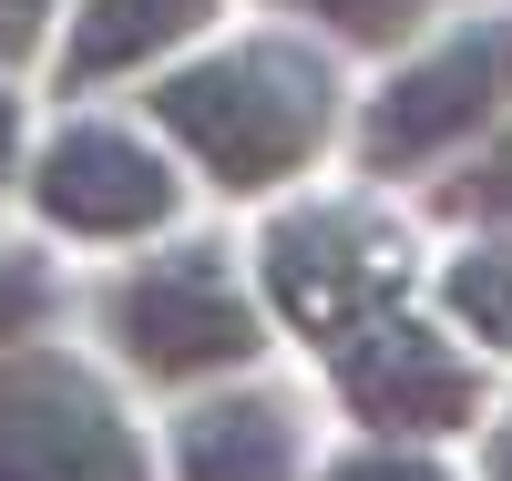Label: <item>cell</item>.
Wrapping results in <instances>:
<instances>
[{
  "mask_svg": "<svg viewBox=\"0 0 512 481\" xmlns=\"http://www.w3.org/2000/svg\"><path fill=\"white\" fill-rule=\"evenodd\" d=\"M154 123L195 154L205 185L226 195H267L297 185L328 134H338V62L318 41H287V31H246L216 41L154 82Z\"/></svg>",
  "mask_w": 512,
  "mask_h": 481,
  "instance_id": "6da1fadb",
  "label": "cell"
},
{
  "mask_svg": "<svg viewBox=\"0 0 512 481\" xmlns=\"http://www.w3.org/2000/svg\"><path fill=\"white\" fill-rule=\"evenodd\" d=\"M0 481H154L134 410L82 348H0Z\"/></svg>",
  "mask_w": 512,
  "mask_h": 481,
  "instance_id": "7a4b0ae2",
  "label": "cell"
},
{
  "mask_svg": "<svg viewBox=\"0 0 512 481\" xmlns=\"http://www.w3.org/2000/svg\"><path fill=\"white\" fill-rule=\"evenodd\" d=\"M103 328H113L123 359L144 379H164V389L236 379V369H256V348H267V318H256V297L236 287V267L216 246H175V256H144L134 277H113L103 287Z\"/></svg>",
  "mask_w": 512,
  "mask_h": 481,
  "instance_id": "3957f363",
  "label": "cell"
},
{
  "mask_svg": "<svg viewBox=\"0 0 512 481\" xmlns=\"http://www.w3.org/2000/svg\"><path fill=\"white\" fill-rule=\"evenodd\" d=\"M256 267H267V308L318 348H338L349 328L410 308V277H420L410 236L379 205H297V215H277Z\"/></svg>",
  "mask_w": 512,
  "mask_h": 481,
  "instance_id": "277c9868",
  "label": "cell"
},
{
  "mask_svg": "<svg viewBox=\"0 0 512 481\" xmlns=\"http://www.w3.org/2000/svg\"><path fill=\"white\" fill-rule=\"evenodd\" d=\"M512 113V11L441 31L431 52H410L359 113V164L369 174H420L451 164L461 144H482Z\"/></svg>",
  "mask_w": 512,
  "mask_h": 481,
  "instance_id": "5b68a950",
  "label": "cell"
},
{
  "mask_svg": "<svg viewBox=\"0 0 512 481\" xmlns=\"http://www.w3.org/2000/svg\"><path fill=\"white\" fill-rule=\"evenodd\" d=\"M31 205L52 215L62 236H82V246H134V236H164L185 215V174H175V154L154 134H134V123L72 113L62 134L41 144V164H31Z\"/></svg>",
  "mask_w": 512,
  "mask_h": 481,
  "instance_id": "8992f818",
  "label": "cell"
},
{
  "mask_svg": "<svg viewBox=\"0 0 512 481\" xmlns=\"http://www.w3.org/2000/svg\"><path fill=\"white\" fill-rule=\"evenodd\" d=\"M338 400H349V420L390 430V441H451L461 420H482V359L461 338H441L431 318H369L338 338Z\"/></svg>",
  "mask_w": 512,
  "mask_h": 481,
  "instance_id": "52a82bcc",
  "label": "cell"
},
{
  "mask_svg": "<svg viewBox=\"0 0 512 481\" xmlns=\"http://www.w3.org/2000/svg\"><path fill=\"white\" fill-rule=\"evenodd\" d=\"M297 410L277 389H216L175 420V481H297Z\"/></svg>",
  "mask_w": 512,
  "mask_h": 481,
  "instance_id": "ba28073f",
  "label": "cell"
},
{
  "mask_svg": "<svg viewBox=\"0 0 512 481\" xmlns=\"http://www.w3.org/2000/svg\"><path fill=\"white\" fill-rule=\"evenodd\" d=\"M226 0H72V31H62V93H103V82L144 72L164 52L216 21Z\"/></svg>",
  "mask_w": 512,
  "mask_h": 481,
  "instance_id": "9c48e42d",
  "label": "cell"
},
{
  "mask_svg": "<svg viewBox=\"0 0 512 481\" xmlns=\"http://www.w3.org/2000/svg\"><path fill=\"white\" fill-rule=\"evenodd\" d=\"M441 308H451V328H461V338H482V348H502V359H512V226L451 256Z\"/></svg>",
  "mask_w": 512,
  "mask_h": 481,
  "instance_id": "30bf717a",
  "label": "cell"
},
{
  "mask_svg": "<svg viewBox=\"0 0 512 481\" xmlns=\"http://www.w3.org/2000/svg\"><path fill=\"white\" fill-rule=\"evenodd\" d=\"M277 11H308L328 41H359V52H400V41L431 31L441 0H277Z\"/></svg>",
  "mask_w": 512,
  "mask_h": 481,
  "instance_id": "8fae6325",
  "label": "cell"
},
{
  "mask_svg": "<svg viewBox=\"0 0 512 481\" xmlns=\"http://www.w3.org/2000/svg\"><path fill=\"white\" fill-rule=\"evenodd\" d=\"M441 205L472 215V226H512V123H492V144L441 185Z\"/></svg>",
  "mask_w": 512,
  "mask_h": 481,
  "instance_id": "7c38bea8",
  "label": "cell"
},
{
  "mask_svg": "<svg viewBox=\"0 0 512 481\" xmlns=\"http://www.w3.org/2000/svg\"><path fill=\"white\" fill-rule=\"evenodd\" d=\"M41 318H52V267L31 246H0V348L41 338Z\"/></svg>",
  "mask_w": 512,
  "mask_h": 481,
  "instance_id": "4fadbf2b",
  "label": "cell"
},
{
  "mask_svg": "<svg viewBox=\"0 0 512 481\" xmlns=\"http://www.w3.org/2000/svg\"><path fill=\"white\" fill-rule=\"evenodd\" d=\"M318 481H451V461L420 451V441H359V451H338Z\"/></svg>",
  "mask_w": 512,
  "mask_h": 481,
  "instance_id": "5bb4252c",
  "label": "cell"
},
{
  "mask_svg": "<svg viewBox=\"0 0 512 481\" xmlns=\"http://www.w3.org/2000/svg\"><path fill=\"white\" fill-rule=\"evenodd\" d=\"M52 21H62V0H0V62H21Z\"/></svg>",
  "mask_w": 512,
  "mask_h": 481,
  "instance_id": "9a60e30c",
  "label": "cell"
},
{
  "mask_svg": "<svg viewBox=\"0 0 512 481\" xmlns=\"http://www.w3.org/2000/svg\"><path fill=\"white\" fill-rule=\"evenodd\" d=\"M21 185V93L11 82H0V195Z\"/></svg>",
  "mask_w": 512,
  "mask_h": 481,
  "instance_id": "2e32d148",
  "label": "cell"
},
{
  "mask_svg": "<svg viewBox=\"0 0 512 481\" xmlns=\"http://www.w3.org/2000/svg\"><path fill=\"white\" fill-rule=\"evenodd\" d=\"M482 481H512V420L492 430V451H482Z\"/></svg>",
  "mask_w": 512,
  "mask_h": 481,
  "instance_id": "e0dca14e",
  "label": "cell"
}]
</instances>
